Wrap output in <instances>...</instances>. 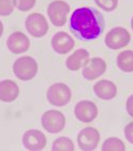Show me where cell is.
<instances>
[{
	"label": "cell",
	"mask_w": 133,
	"mask_h": 151,
	"mask_svg": "<svg viewBox=\"0 0 133 151\" xmlns=\"http://www.w3.org/2000/svg\"><path fill=\"white\" fill-rule=\"evenodd\" d=\"M105 18L98 10L92 6L76 9L70 18V31L79 40L97 39L105 30Z\"/></svg>",
	"instance_id": "obj_1"
},
{
	"label": "cell",
	"mask_w": 133,
	"mask_h": 151,
	"mask_svg": "<svg viewBox=\"0 0 133 151\" xmlns=\"http://www.w3.org/2000/svg\"><path fill=\"white\" fill-rule=\"evenodd\" d=\"M38 65L31 56L18 58L13 65V72L20 81H30L37 74Z\"/></svg>",
	"instance_id": "obj_2"
},
{
	"label": "cell",
	"mask_w": 133,
	"mask_h": 151,
	"mask_svg": "<svg viewBox=\"0 0 133 151\" xmlns=\"http://www.w3.org/2000/svg\"><path fill=\"white\" fill-rule=\"evenodd\" d=\"M71 96H72V93H71L70 88L63 83H54L50 86L47 92V98L50 101V104L57 107L65 106L70 101Z\"/></svg>",
	"instance_id": "obj_3"
},
{
	"label": "cell",
	"mask_w": 133,
	"mask_h": 151,
	"mask_svg": "<svg viewBox=\"0 0 133 151\" xmlns=\"http://www.w3.org/2000/svg\"><path fill=\"white\" fill-rule=\"evenodd\" d=\"M41 125L49 133H58L65 126V117L60 111H45L41 116Z\"/></svg>",
	"instance_id": "obj_4"
},
{
	"label": "cell",
	"mask_w": 133,
	"mask_h": 151,
	"mask_svg": "<svg viewBox=\"0 0 133 151\" xmlns=\"http://www.w3.org/2000/svg\"><path fill=\"white\" fill-rule=\"evenodd\" d=\"M70 12V5L63 0H55L49 4L48 16L55 27H63L67 22V15Z\"/></svg>",
	"instance_id": "obj_5"
},
{
	"label": "cell",
	"mask_w": 133,
	"mask_h": 151,
	"mask_svg": "<svg viewBox=\"0 0 133 151\" xmlns=\"http://www.w3.org/2000/svg\"><path fill=\"white\" fill-rule=\"evenodd\" d=\"M130 39L131 36L128 31L125 28L116 27L109 31L108 34L106 35L105 43L109 49L118 50L128 45L130 42Z\"/></svg>",
	"instance_id": "obj_6"
},
{
	"label": "cell",
	"mask_w": 133,
	"mask_h": 151,
	"mask_svg": "<svg viewBox=\"0 0 133 151\" xmlns=\"http://www.w3.org/2000/svg\"><path fill=\"white\" fill-rule=\"evenodd\" d=\"M25 29L33 37L40 38L47 34L49 30V24L45 16L39 13H33L25 19Z\"/></svg>",
	"instance_id": "obj_7"
},
{
	"label": "cell",
	"mask_w": 133,
	"mask_h": 151,
	"mask_svg": "<svg viewBox=\"0 0 133 151\" xmlns=\"http://www.w3.org/2000/svg\"><path fill=\"white\" fill-rule=\"evenodd\" d=\"M99 132L97 129L87 127L81 130L77 135V144L81 150L91 151L95 150L99 144Z\"/></svg>",
	"instance_id": "obj_8"
},
{
	"label": "cell",
	"mask_w": 133,
	"mask_h": 151,
	"mask_svg": "<svg viewBox=\"0 0 133 151\" xmlns=\"http://www.w3.org/2000/svg\"><path fill=\"white\" fill-rule=\"evenodd\" d=\"M22 144L28 150H42L47 145V139L41 131L36 130V129H31L23 134Z\"/></svg>",
	"instance_id": "obj_9"
},
{
	"label": "cell",
	"mask_w": 133,
	"mask_h": 151,
	"mask_svg": "<svg viewBox=\"0 0 133 151\" xmlns=\"http://www.w3.org/2000/svg\"><path fill=\"white\" fill-rule=\"evenodd\" d=\"M74 114L78 121L83 123H91L96 119L98 114L97 107L90 101H81L77 103L74 109Z\"/></svg>",
	"instance_id": "obj_10"
},
{
	"label": "cell",
	"mask_w": 133,
	"mask_h": 151,
	"mask_svg": "<svg viewBox=\"0 0 133 151\" xmlns=\"http://www.w3.org/2000/svg\"><path fill=\"white\" fill-rule=\"evenodd\" d=\"M106 69H107V63L103 58L94 57L85 63L83 69V76L88 81H93L103 75Z\"/></svg>",
	"instance_id": "obj_11"
},
{
	"label": "cell",
	"mask_w": 133,
	"mask_h": 151,
	"mask_svg": "<svg viewBox=\"0 0 133 151\" xmlns=\"http://www.w3.org/2000/svg\"><path fill=\"white\" fill-rule=\"evenodd\" d=\"M52 48L58 54H67L74 48V39L67 32H58L52 38Z\"/></svg>",
	"instance_id": "obj_12"
},
{
	"label": "cell",
	"mask_w": 133,
	"mask_h": 151,
	"mask_svg": "<svg viewBox=\"0 0 133 151\" xmlns=\"http://www.w3.org/2000/svg\"><path fill=\"white\" fill-rule=\"evenodd\" d=\"M8 49L14 54H20L25 51H28L30 48V40L21 32H14L9 36L6 40Z\"/></svg>",
	"instance_id": "obj_13"
},
{
	"label": "cell",
	"mask_w": 133,
	"mask_h": 151,
	"mask_svg": "<svg viewBox=\"0 0 133 151\" xmlns=\"http://www.w3.org/2000/svg\"><path fill=\"white\" fill-rule=\"evenodd\" d=\"M93 90L96 96L104 101H110L115 97L117 94V88L114 85V83L107 81V79H103L96 83L93 87Z\"/></svg>",
	"instance_id": "obj_14"
},
{
	"label": "cell",
	"mask_w": 133,
	"mask_h": 151,
	"mask_svg": "<svg viewBox=\"0 0 133 151\" xmlns=\"http://www.w3.org/2000/svg\"><path fill=\"white\" fill-rule=\"evenodd\" d=\"M19 95V87L11 79L0 81V101L4 103H12Z\"/></svg>",
	"instance_id": "obj_15"
},
{
	"label": "cell",
	"mask_w": 133,
	"mask_h": 151,
	"mask_svg": "<svg viewBox=\"0 0 133 151\" xmlns=\"http://www.w3.org/2000/svg\"><path fill=\"white\" fill-rule=\"evenodd\" d=\"M89 52L85 49H78L65 61V65L70 71H77L88 60Z\"/></svg>",
	"instance_id": "obj_16"
},
{
	"label": "cell",
	"mask_w": 133,
	"mask_h": 151,
	"mask_svg": "<svg viewBox=\"0 0 133 151\" xmlns=\"http://www.w3.org/2000/svg\"><path fill=\"white\" fill-rule=\"evenodd\" d=\"M117 67L124 72H133V51L127 50L121 52L117 56Z\"/></svg>",
	"instance_id": "obj_17"
},
{
	"label": "cell",
	"mask_w": 133,
	"mask_h": 151,
	"mask_svg": "<svg viewBox=\"0 0 133 151\" xmlns=\"http://www.w3.org/2000/svg\"><path fill=\"white\" fill-rule=\"evenodd\" d=\"M125 144L117 137H109L104 142L101 146L103 151H125Z\"/></svg>",
	"instance_id": "obj_18"
},
{
	"label": "cell",
	"mask_w": 133,
	"mask_h": 151,
	"mask_svg": "<svg viewBox=\"0 0 133 151\" xmlns=\"http://www.w3.org/2000/svg\"><path fill=\"white\" fill-rule=\"evenodd\" d=\"M52 150L54 151H73L74 150V144L70 139L61 136L54 141L52 146Z\"/></svg>",
	"instance_id": "obj_19"
},
{
	"label": "cell",
	"mask_w": 133,
	"mask_h": 151,
	"mask_svg": "<svg viewBox=\"0 0 133 151\" xmlns=\"http://www.w3.org/2000/svg\"><path fill=\"white\" fill-rule=\"evenodd\" d=\"M16 6V0H0V16H9Z\"/></svg>",
	"instance_id": "obj_20"
},
{
	"label": "cell",
	"mask_w": 133,
	"mask_h": 151,
	"mask_svg": "<svg viewBox=\"0 0 133 151\" xmlns=\"http://www.w3.org/2000/svg\"><path fill=\"white\" fill-rule=\"evenodd\" d=\"M96 4L106 12H112L117 8L118 0H94Z\"/></svg>",
	"instance_id": "obj_21"
},
{
	"label": "cell",
	"mask_w": 133,
	"mask_h": 151,
	"mask_svg": "<svg viewBox=\"0 0 133 151\" xmlns=\"http://www.w3.org/2000/svg\"><path fill=\"white\" fill-rule=\"evenodd\" d=\"M36 0H16V8L21 12H27L33 9Z\"/></svg>",
	"instance_id": "obj_22"
},
{
	"label": "cell",
	"mask_w": 133,
	"mask_h": 151,
	"mask_svg": "<svg viewBox=\"0 0 133 151\" xmlns=\"http://www.w3.org/2000/svg\"><path fill=\"white\" fill-rule=\"evenodd\" d=\"M124 132H125V136H126V139H127V141H128L129 143L133 144V122L126 126Z\"/></svg>",
	"instance_id": "obj_23"
},
{
	"label": "cell",
	"mask_w": 133,
	"mask_h": 151,
	"mask_svg": "<svg viewBox=\"0 0 133 151\" xmlns=\"http://www.w3.org/2000/svg\"><path fill=\"white\" fill-rule=\"evenodd\" d=\"M126 109H127V112H128L129 115L133 117V94L131 96H129L128 99H127Z\"/></svg>",
	"instance_id": "obj_24"
},
{
	"label": "cell",
	"mask_w": 133,
	"mask_h": 151,
	"mask_svg": "<svg viewBox=\"0 0 133 151\" xmlns=\"http://www.w3.org/2000/svg\"><path fill=\"white\" fill-rule=\"evenodd\" d=\"M2 33H3V24H2V22H1V20H0V37L2 35Z\"/></svg>",
	"instance_id": "obj_25"
},
{
	"label": "cell",
	"mask_w": 133,
	"mask_h": 151,
	"mask_svg": "<svg viewBox=\"0 0 133 151\" xmlns=\"http://www.w3.org/2000/svg\"><path fill=\"white\" fill-rule=\"evenodd\" d=\"M131 28H132V30H133V17H132V20H131Z\"/></svg>",
	"instance_id": "obj_26"
}]
</instances>
